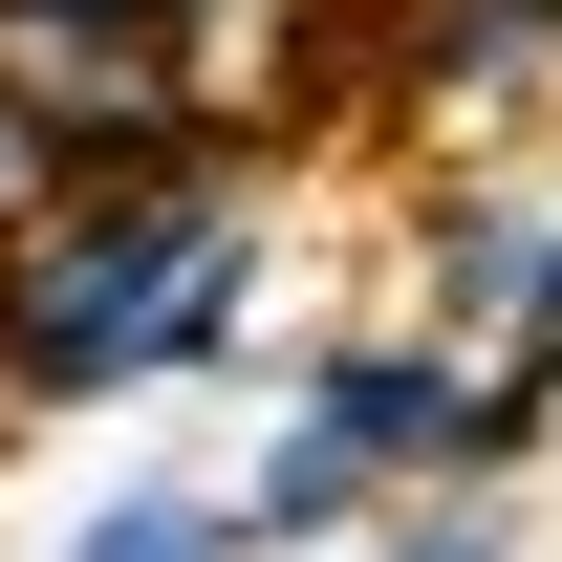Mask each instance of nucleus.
<instances>
[{
  "mask_svg": "<svg viewBox=\"0 0 562 562\" xmlns=\"http://www.w3.org/2000/svg\"><path fill=\"white\" fill-rule=\"evenodd\" d=\"M260 325V195L173 151V173H66L0 238V412H109L173 368H238Z\"/></svg>",
  "mask_w": 562,
  "mask_h": 562,
  "instance_id": "f257e3e1",
  "label": "nucleus"
},
{
  "mask_svg": "<svg viewBox=\"0 0 562 562\" xmlns=\"http://www.w3.org/2000/svg\"><path fill=\"white\" fill-rule=\"evenodd\" d=\"M303 432H325V454H368V497H476V476H519V454H541V432H519V390H497L476 347H432V325L325 347V368H303Z\"/></svg>",
  "mask_w": 562,
  "mask_h": 562,
  "instance_id": "f03ea898",
  "label": "nucleus"
},
{
  "mask_svg": "<svg viewBox=\"0 0 562 562\" xmlns=\"http://www.w3.org/2000/svg\"><path fill=\"white\" fill-rule=\"evenodd\" d=\"M0 109L44 131V173H173L216 151V87L173 22H0Z\"/></svg>",
  "mask_w": 562,
  "mask_h": 562,
  "instance_id": "7ed1b4c3",
  "label": "nucleus"
},
{
  "mask_svg": "<svg viewBox=\"0 0 562 562\" xmlns=\"http://www.w3.org/2000/svg\"><path fill=\"white\" fill-rule=\"evenodd\" d=\"M562 66V0H412V109H519Z\"/></svg>",
  "mask_w": 562,
  "mask_h": 562,
  "instance_id": "20e7f679",
  "label": "nucleus"
},
{
  "mask_svg": "<svg viewBox=\"0 0 562 562\" xmlns=\"http://www.w3.org/2000/svg\"><path fill=\"white\" fill-rule=\"evenodd\" d=\"M519 260H541V195H497V173H454V195H432V347H497V303H519Z\"/></svg>",
  "mask_w": 562,
  "mask_h": 562,
  "instance_id": "39448f33",
  "label": "nucleus"
},
{
  "mask_svg": "<svg viewBox=\"0 0 562 562\" xmlns=\"http://www.w3.org/2000/svg\"><path fill=\"white\" fill-rule=\"evenodd\" d=\"M216 519H238V541H368V454H325V432L281 412V454L216 497Z\"/></svg>",
  "mask_w": 562,
  "mask_h": 562,
  "instance_id": "423d86ee",
  "label": "nucleus"
},
{
  "mask_svg": "<svg viewBox=\"0 0 562 562\" xmlns=\"http://www.w3.org/2000/svg\"><path fill=\"white\" fill-rule=\"evenodd\" d=\"M66 562H238V519H216V497H173V476H109V519H87Z\"/></svg>",
  "mask_w": 562,
  "mask_h": 562,
  "instance_id": "0eeeda50",
  "label": "nucleus"
},
{
  "mask_svg": "<svg viewBox=\"0 0 562 562\" xmlns=\"http://www.w3.org/2000/svg\"><path fill=\"white\" fill-rule=\"evenodd\" d=\"M347 562H497V519H476V497H412V519H390V541H347Z\"/></svg>",
  "mask_w": 562,
  "mask_h": 562,
  "instance_id": "6e6552de",
  "label": "nucleus"
},
{
  "mask_svg": "<svg viewBox=\"0 0 562 562\" xmlns=\"http://www.w3.org/2000/svg\"><path fill=\"white\" fill-rule=\"evenodd\" d=\"M0 22H173V44H216V0H0Z\"/></svg>",
  "mask_w": 562,
  "mask_h": 562,
  "instance_id": "1a4fd4ad",
  "label": "nucleus"
},
{
  "mask_svg": "<svg viewBox=\"0 0 562 562\" xmlns=\"http://www.w3.org/2000/svg\"><path fill=\"white\" fill-rule=\"evenodd\" d=\"M44 195H66V173H44V131H22V109H0V238H22Z\"/></svg>",
  "mask_w": 562,
  "mask_h": 562,
  "instance_id": "9d476101",
  "label": "nucleus"
}]
</instances>
